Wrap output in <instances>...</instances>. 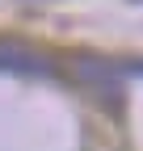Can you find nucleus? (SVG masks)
<instances>
[{"instance_id": "nucleus-1", "label": "nucleus", "mask_w": 143, "mask_h": 151, "mask_svg": "<svg viewBox=\"0 0 143 151\" xmlns=\"http://www.w3.org/2000/svg\"><path fill=\"white\" fill-rule=\"evenodd\" d=\"M0 71H17V76H55V63L51 55L17 42V38H0Z\"/></svg>"}, {"instance_id": "nucleus-2", "label": "nucleus", "mask_w": 143, "mask_h": 151, "mask_svg": "<svg viewBox=\"0 0 143 151\" xmlns=\"http://www.w3.org/2000/svg\"><path fill=\"white\" fill-rule=\"evenodd\" d=\"M135 71H139V76H143V63H135Z\"/></svg>"}]
</instances>
